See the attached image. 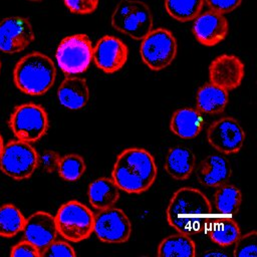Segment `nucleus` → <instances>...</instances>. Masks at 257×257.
Segmentation results:
<instances>
[{
	"instance_id": "nucleus-1",
	"label": "nucleus",
	"mask_w": 257,
	"mask_h": 257,
	"mask_svg": "<svg viewBox=\"0 0 257 257\" xmlns=\"http://www.w3.org/2000/svg\"><path fill=\"white\" fill-rule=\"evenodd\" d=\"M166 216L172 228L191 236L207 231L213 209L203 192L196 188L182 187L171 197Z\"/></svg>"
},
{
	"instance_id": "nucleus-2",
	"label": "nucleus",
	"mask_w": 257,
	"mask_h": 257,
	"mask_svg": "<svg viewBox=\"0 0 257 257\" xmlns=\"http://www.w3.org/2000/svg\"><path fill=\"white\" fill-rule=\"evenodd\" d=\"M158 168L153 155L143 148L121 151L114 162L111 179L119 190L127 194H142L155 183Z\"/></svg>"
},
{
	"instance_id": "nucleus-3",
	"label": "nucleus",
	"mask_w": 257,
	"mask_h": 257,
	"mask_svg": "<svg viewBox=\"0 0 257 257\" xmlns=\"http://www.w3.org/2000/svg\"><path fill=\"white\" fill-rule=\"evenodd\" d=\"M56 68L53 60L44 53L34 51L21 57L13 69L15 86L28 95H42L53 85Z\"/></svg>"
},
{
	"instance_id": "nucleus-4",
	"label": "nucleus",
	"mask_w": 257,
	"mask_h": 257,
	"mask_svg": "<svg viewBox=\"0 0 257 257\" xmlns=\"http://www.w3.org/2000/svg\"><path fill=\"white\" fill-rule=\"evenodd\" d=\"M111 26L135 40H142L154 25L150 7L141 0H120L110 17Z\"/></svg>"
},
{
	"instance_id": "nucleus-5",
	"label": "nucleus",
	"mask_w": 257,
	"mask_h": 257,
	"mask_svg": "<svg viewBox=\"0 0 257 257\" xmlns=\"http://www.w3.org/2000/svg\"><path fill=\"white\" fill-rule=\"evenodd\" d=\"M54 217L58 234L67 241L77 243L93 233L94 214L76 200L62 204Z\"/></svg>"
},
{
	"instance_id": "nucleus-6",
	"label": "nucleus",
	"mask_w": 257,
	"mask_h": 257,
	"mask_svg": "<svg viewBox=\"0 0 257 257\" xmlns=\"http://www.w3.org/2000/svg\"><path fill=\"white\" fill-rule=\"evenodd\" d=\"M177 52V39L166 28L152 29L142 39L140 45V55L143 62L154 71L163 70L171 65Z\"/></svg>"
},
{
	"instance_id": "nucleus-7",
	"label": "nucleus",
	"mask_w": 257,
	"mask_h": 257,
	"mask_svg": "<svg viewBox=\"0 0 257 257\" xmlns=\"http://www.w3.org/2000/svg\"><path fill=\"white\" fill-rule=\"evenodd\" d=\"M9 126L20 141L35 143L48 131L49 120L46 110L40 104L26 102L17 105L11 112Z\"/></svg>"
},
{
	"instance_id": "nucleus-8",
	"label": "nucleus",
	"mask_w": 257,
	"mask_h": 257,
	"mask_svg": "<svg viewBox=\"0 0 257 257\" xmlns=\"http://www.w3.org/2000/svg\"><path fill=\"white\" fill-rule=\"evenodd\" d=\"M92 43L88 35L77 33L60 40L55 51L57 64L65 75L85 72L92 60Z\"/></svg>"
},
{
	"instance_id": "nucleus-9",
	"label": "nucleus",
	"mask_w": 257,
	"mask_h": 257,
	"mask_svg": "<svg viewBox=\"0 0 257 257\" xmlns=\"http://www.w3.org/2000/svg\"><path fill=\"white\" fill-rule=\"evenodd\" d=\"M38 153L30 143L20 140L4 145L0 156V169L9 178L22 181L30 178L37 169Z\"/></svg>"
},
{
	"instance_id": "nucleus-10",
	"label": "nucleus",
	"mask_w": 257,
	"mask_h": 257,
	"mask_svg": "<svg viewBox=\"0 0 257 257\" xmlns=\"http://www.w3.org/2000/svg\"><path fill=\"white\" fill-rule=\"evenodd\" d=\"M93 233L103 243H124L131 237L132 223L121 209L112 206L94 215Z\"/></svg>"
},
{
	"instance_id": "nucleus-11",
	"label": "nucleus",
	"mask_w": 257,
	"mask_h": 257,
	"mask_svg": "<svg viewBox=\"0 0 257 257\" xmlns=\"http://www.w3.org/2000/svg\"><path fill=\"white\" fill-rule=\"evenodd\" d=\"M209 144L225 155L237 154L243 147L245 131L239 121L231 116L221 117L207 130Z\"/></svg>"
},
{
	"instance_id": "nucleus-12",
	"label": "nucleus",
	"mask_w": 257,
	"mask_h": 257,
	"mask_svg": "<svg viewBox=\"0 0 257 257\" xmlns=\"http://www.w3.org/2000/svg\"><path fill=\"white\" fill-rule=\"evenodd\" d=\"M35 39L30 20L23 16H8L0 21V51L17 53L27 48Z\"/></svg>"
},
{
	"instance_id": "nucleus-13",
	"label": "nucleus",
	"mask_w": 257,
	"mask_h": 257,
	"mask_svg": "<svg viewBox=\"0 0 257 257\" xmlns=\"http://www.w3.org/2000/svg\"><path fill=\"white\" fill-rule=\"evenodd\" d=\"M128 58V48L118 37L104 35L92 48V60L104 73L110 74L121 69Z\"/></svg>"
},
{
	"instance_id": "nucleus-14",
	"label": "nucleus",
	"mask_w": 257,
	"mask_h": 257,
	"mask_svg": "<svg viewBox=\"0 0 257 257\" xmlns=\"http://www.w3.org/2000/svg\"><path fill=\"white\" fill-rule=\"evenodd\" d=\"M245 76L243 61L234 54H221L214 58L209 65L210 82L226 89H236Z\"/></svg>"
},
{
	"instance_id": "nucleus-15",
	"label": "nucleus",
	"mask_w": 257,
	"mask_h": 257,
	"mask_svg": "<svg viewBox=\"0 0 257 257\" xmlns=\"http://www.w3.org/2000/svg\"><path fill=\"white\" fill-rule=\"evenodd\" d=\"M192 32L200 44L215 46L227 37L229 23L224 14L208 10L194 19Z\"/></svg>"
},
{
	"instance_id": "nucleus-16",
	"label": "nucleus",
	"mask_w": 257,
	"mask_h": 257,
	"mask_svg": "<svg viewBox=\"0 0 257 257\" xmlns=\"http://www.w3.org/2000/svg\"><path fill=\"white\" fill-rule=\"evenodd\" d=\"M23 239L42 251L56 239L58 234L55 217L44 211H37L25 219Z\"/></svg>"
},
{
	"instance_id": "nucleus-17",
	"label": "nucleus",
	"mask_w": 257,
	"mask_h": 257,
	"mask_svg": "<svg viewBox=\"0 0 257 257\" xmlns=\"http://www.w3.org/2000/svg\"><path fill=\"white\" fill-rule=\"evenodd\" d=\"M231 174L232 170L228 160L221 155L212 154L201 162L197 171V180L203 187L217 188L226 184Z\"/></svg>"
},
{
	"instance_id": "nucleus-18",
	"label": "nucleus",
	"mask_w": 257,
	"mask_h": 257,
	"mask_svg": "<svg viewBox=\"0 0 257 257\" xmlns=\"http://www.w3.org/2000/svg\"><path fill=\"white\" fill-rule=\"evenodd\" d=\"M205 117L197 108L182 107L175 110L170 119V130L183 140L195 139L203 130Z\"/></svg>"
},
{
	"instance_id": "nucleus-19",
	"label": "nucleus",
	"mask_w": 257,
	"mask_h": 257,
	"mask_svg": "<svg viewBox=\"0 0 257 257\" xmlns=\"http://www.w3.org/2000/svg\"><path fill=\"white\" fill-rule=\"evenodd\" d=\"M57 98L60 104L68 109H81L89 100L86 80L78 76H66L58 86Z\"/></svg>"
},
{
	"instance_id": "nucleus-20",
	"label": "nucleus",
	"mask_w": 257,
	"mask_h": 257,
	"mask_svg": "<svg viewBox=\"0 0 257 257\" xmlns=\"http://www.w3.org/2000/svg\"><path fill=\"white\" fill-rule=\"evenodd\" d=\"M196 156L186 147L174 146L166 156L165 170L175 180H187L195 169Z\"/></svg>"
},
{
	"instance_id": "nucleus-21",
	"label": "nucleus",
	"mask_w": 257,
	"mask_h": 257,
	"mask_svg": "<svg viewBox=\"0 0 257 257\" xmlns=\"http://www.w3.org/2000/svg\"><path fill=\"white\" fill-rule=\"evenodd\" d=\"M229 91L208 82L200 86L196 93V108L203 114L221 113L229 101Z\"/></svg>"
},
{
	"instance_id": "nucleus-22",
	"label": "nucleus",
	"mask_w": 257,
	"mask_h": 257,
	"mask_svg": "<svg viewBox=\"0 0 257 257\" xmlns=\"http://www.w3.org/2000/svg\"><path fill=\"white\" fill-rule=\"evenodd\" d=\"M87 196L93 208L102 210L112 207L117 202L119 189L112 179L100 177L89 184Z\"/></svg>"
},
{
	"instance_id": "nucleus-23",
	"label": "nucleus",
	"mask_w": 257,
	"mask_h": 257,
	"mask_svg": "<svg viewBox=\"0 0 257 257\" xmlns=\"http://www.w3.org/2000/svg\"><path fill=\"white\" fill-rule=\"evenodd\" d=\"M212 242L227 247L233 245L241 235L237 222L232 217L213 216L206 231Z\"/></svg>"
},
{
	"instance_id": "nucleus-24",
	"label": "nucleus",
	"mask_w": 257,
	"mask_h": 257,
	"mask_svg": "<svg viewBox=\"0 0 257 257\" xmlns=\"http://www.w3.org/2000/svg\"><path fill=\"white\" fill-rule=\"evenodd\" d=\"M196 244L190 235L179 233L164 238L157 249L160 257H194Z\"/></svg>"
},
{
	"instance_id": "nucleus-25",
	"label": "nucleus",
	"mask_w": 257,
	"mask_h": 257,
	"mask_svg": "<svg viewBox=\"0 0 257 257\" xmlns=\"http://www.w3.org/2000/svg\"><path fill=\"white\" fill-rule=\"evenodd\" d=\"M216 213L218 216L233 217L240 209L242 193L234 185L223 184L217 187L214 194Z\"/></svg>"
},
{
	"instance_id": "nucleus-26",
	"label": "nucleus",
	"mask_w": 257,
	"mask_h": 257,
	"mask_svg": "<svg viewBox=\"0 0 257 257\" xmlns=\"http://www.w3.org/2000/svg\"><path fill=\"white\" fill-rule=\"evenodd\" d=\"M204 4V0H165V9L173 19L189 22L202 12Z\"/></svg>"
},
{
	"instance_id": "nucleus-27",
	"label": "nucleus",
	"mask_w": 257,
	"mask_h": 257,
	"mask_svg": "<svg viewBox=\"0 0 257 257\" xmlns=\"http://www.w3.org/2000/svg\"><path fill=\"white\" fill-rule=\"evenodd\" d=\"M25 218L21 211L12 204L0 207V236L10 238L23 230Z\"/></svg>"
},
{
	"instance_id": "nucleus-28",
	"label": "nucleus",
	"mask_w": 257,
	"mask_h": 257,
	"mask_svg": "<svg viewBox=\"0 0 257 257\" xmlns=\"http://www.w3.org/2000/svg\"><path fill=\"white\" fill-rule=\"evenodd\" d=\"M86 170L84 159L77 154H68L61 157L57 169L61 179L67 182H74L82 177Z\"/></svg>"
},
{
	"instance_id": "nucleus-29",
	"label": "nucleus",
	"mask_w": 257,
	"mask_h": 257,
	"mask_svg": "<svg viewBox=\"0 0 257 257\" xmlns=\"http://www.w3.org/2000/svg\"><path fill=\"white\" fill-rule=\"evenodd\" d=\"M257 232L252 230L240 235L236 240L233 255L235 257H256L257 256Z\"/></svg>"
},
{
	"instance_id": "nucleus-30",
	"label": "nucleus",
	"mask_w": 257,
	"mask_h": 257,
	"mask_svg": "<svg viewBox=\"0 0 257 257\" xmlns=\"http://www.w3.org/2000/svg\"><path fill=\"white\" fill-rule=\"evenodd\" d=\"M69 12L79 15H87L96 11L99 0H63Z\"/></svg>"
},
{
	"instance_id": "nucleus-31",
	"label": "nucleus",
	"mask_w": 257,
	"mask_h": 257,
	"mask_svg": "<svg viewBox=\"0 0 257 257\" xmlns=\"http://www.w3.org/2000/svg\"><path fill=\"white\" fill-rule=\"evenodd\" d=\"M41 256L44 257H74L76 256V252L74 248L68 244L67 242L60 241V240H54L51 242L41 253Z\"/></svg>"
},
{
	"instance_id": "nucleus-32",
	"label": "nucleus",
	"mask_w": 257,
	"mask_h": 257,
	"mask_svg": "<svg viewBox=\"0 0 257 257\" xmlns=\"http://www.w3.org/2000/svg\"><path fill=\"white\" fill-rule=\"evenodd\" d=\"M60 159L61 157L59 156V154L54 151H51V150L42 151L40 154H38L37 168L41 169L46 173L55 172L58 169Z\"/></svg>"
},
{
	"instance_id": "nucleus-33",
	"label": "nucleus",
	"mask_w": 257,
	"mask_h": 257,
	"mask_svg": "<svg viewBox=\"0 0 257 257\" xmlns=\"http://www.w3.org/2000/svg\"><path fill=\"white\" fill-rule=\"evenodd\" d=\"M243 0H204V3L210 8V10L226 14L236 10Z\"/></svg>"
},
{
	"instance_id": "nucleus-34",
	"label": "nucleus",
	"mask_w": 257,
	"mask_h": 257,
	"mask_svg": "<svg viewBox=\"0 0 257 257\" xmlns=\"http://www.w3.org/2000/svg\"><path fill=\"white\" fill-rule=\"evenodd\" d=\"M10 256H12V257H20V256L40 257L41 252L32 243L28 242L27 240H23L11 248Z\"/></svg>"
},
{
	"instance_id": "nucleus-35",
	"label": "nucleus",
	"mask_w": 257,
	"mask_h": 257,
	"mask_svg": "<svg viewBox=\"0 0 257 257\" xmlns=\"http://www.w3.org/2000/svg\"><path fill=\"white\" fill-rule=\"evenodd\" d=\"M3 148H4V143H3V139H2V136L0 135V156H1V154H2Z\"/></svg>"
},
{
	"instance_id": "nucleus-36",
	"label": "nucleus",
	"mask_w": 257,
	"mask_h": 257,
	"mask_svg": "<svg viewBox=\"0 0 257 257\" xmlns=\"http://www.w3.org/2000/svg\"><path fill=\"white\" fill-rule=\"evenodd\" d=\"M28 1H31V2H38V1H42V0H28Z\"/></svg>"
},
{
	"instance_id": "nucleus-37",
	"label": "nucleus",
	"mask_w": 257,
	"mask_h": 257,
	"mask_svg": "<svg viewBox=\"0 0 257 257\" xmlns=\"http://www.w3.org/2000/svg\"><path fill=\"white\" fill-rule=\"evenodd\" d=\"M0 71H1V61H0Z\"/></svg>"
}]
</instances>
